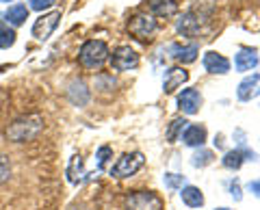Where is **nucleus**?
Listing matches in <instances>:
<instances>
[{
    "label": "nucleus",
    "mask_w": 260,
    "mask_h": 210,
    "mask_svg": "<svg viewBox=\"0 0 260 210\" xmlns=\"http://www.w3.org/2000/svg\"><path fill=\"white\" fill-rule=\"evenodd\" d=\"M44 132V117L42 115H26L15 119L13 124L5 130V136L11 143H26V141H35L39 134Z\"/></svg>",
    "instance_id": "1"
},
{
    "label": "nucleus",
    "mask_w": 260,
    "mask_h": 210,
    "mask_svg": "<svg viewBox=\"0 0 260 210\" xmlns=\"http://www.w3.org/2000/svg\"><path fill=\"white\" fill-rule=\"evenodd\" d=\"M109 59V46L100 42V39H89L80 46V52H78V61L80 65L87 67V69H98L102 67Z\"/></svg>",
    "instance_id": "2"
},
{
    "label": "nucleus",
    "mask_w": 260,
    "mask_h": 210,
    "mask_svg": "<svg viewBox=\"0 0 260 210\" xmlns=\"http://www.w3.org/2000/svg\"><path fill=\"white\" fill-rule=\"evenodd\" d=\"M126 210H162V199L152 191H135L124 201Z\"/></svg>",
    "instance_id": "3"
},
{
    "label": "nucleus",
    "mask_w": 260,
    "mask_h": 210,
    "mask_svg": "<svg viewBox=\"0 0 260 210\" xmlns=\"http://www.w3.org/2000/svg\"><path fill=\"white\" fill-rule=\"evenodd\" d=\"M145 165V156L141 152H133V154H124L121 158H117V163L113 165L111 176L113 178H130L135 176L139 169Z\"/></svg>",
    "instance_id": "4"
},
{
    "label": "nucleus",
    "mask_w": 260,
    "mask_h": 210,
    "mask_svg": "<svg viewBox=\"0 0 260 210\" xmlns=\"http://www.w3.org/2000/svg\"><path fill=\"white\" fill-rule=\"evenodd\" d=\"M128 30H130V35H135L139 42H145V39H150L154 35V30H156V20L148 13H137L128 20Z\"/></svg>",
    "instance_id": "5"
},
{
    "label": "nucleus",
    "mask_w": 260,
    "mask_h": 210,
    "mask_svg": "<svg viewBox=\"0 0 260 210\" xmlns=\"http://www.w3.org/2000/svg\"><path fill=\"white\" fill-rule=\"evenodd\" d=\"M59 20H61V11H50V13L39 15V18L35 20V24H32V37L39 39V42L50 39L54 28L59 26Z\"/></svg>",
    "instance_id": "6"
},
{
    "label": "nucleus",
    "mask_w": 260,
    "mask_h": 210,
    "mask_svg": "<svg viewBox=\"0 0 260 210\" xmlns=\"http://www.w3.org/2000/svg\"><path fill=\"white\" fill-rule=\"evenodd\" d=\"M204 22H206V15L200 13V11H189L184 13L180 20H178L176 28L178 33H182L184 37H195L202 33V28H204Z\"/></svg>",
    "instance_id": "7"
},
{
    "label": "nucleus",
    "mask_w": 260,
    "mask_h": 210,
    "mask_svg": "<svg viewBox=\"0 0 260 210\" xmlns=\"http://www.w3.org/2000/svg\"><path fill=\"white\" fill-rule=\"evenodd\" d=\"M111 65L117 72H128L139 65V54H137L130 46H119L115 52L111 54Z\"/></svg>",
    "instance_id": "8"
},
{
    "label": "nucleus",
    "mask_w": 260,
    "mask_h": 210,
    "mask_svg": "<svg viewBox=\"0 0 260 210\" xmlns=\"http://www.w3.org/2000/svg\"><path fill=\"white\" fill-rule=\"evenodd\" d=\"M202 107V95L198 89H184V91L178 95V109H180L184 115H195Z\"/></svg>",
    "instance_id": "9"
},
{
    "label": "nucleus",
    "mask_w": 260,
    "mask_h": 210,
    "mask_svg": "<svg viewBox=\"0 0 260 210\" xmlns=\"http://www.w3.org/2000/svg\"><path fill=\"white\" fill-rule=\"evenodd\" d=\"M189 80V72L184 67H169L165 74V83H162V91L165 93H174L178 87H182Z\"/></svg>",
    "instance_id": "10"
},
{
    "label": "nucleus",
    "mask_w": 260,
    "mask_h": 210,
    "mask_svg": "<svg viewBox=\"0 0 260 210\" xmlns=\"http://www.w3.org/2000/svg\"><path fill=\"white\" fill-rule=\"evenodd\" d=\"M202 63H204V69L210 72V74H228L230 72V61L219 52H206Z\"/></svg>",
    "instance_id": "11"
},
{
    "label": "nucleus",
    "mask_w": 260,
    "mask_h": 210,
    "mask_svg": "<svg viewBox=\"0 0 260 210\" xmlns=\"http://www.w3.org/2000/svg\"><path fill=\"white\" fill-rule=\"evenodd\" d=\"M258 65V50L256 48H241L237 59H234V67L237 72H249Z\"/></svg>",
    "instance_id": "12"
},
{
    "label": "nucleus",
    "mask_w": 260,
    "mask_h": 210,
    "mask_svg": "<svg viewBox=\"0 0 260 210\" xmlns=\"http://www.w3.org/2000/svg\"><path fill=\"white\" fill-rule=\"evenodd\" d=\"M258 91H260V74H254V76H247V78L239 85L237 98H239L241 102H249L251 98H256Z\"/></svg>",
    "instance_id": "13"
},
{
    "label": "nucleus",
    "mask_w": 260,
    "mask_h": 210,
    "mask_svg": "<svg viewBox=\"0 0 260 210\" xmlns=\"http://www.w3.org/2000/svg\"><path fill=\"white\" fill-rule=\"evenodd\" d=\"M182 141L189 148H202L206 143V128L204 126H186L182 132Z\"/></svg>",
    "instance_id": "14"
},
{
    "label": "nucleus",
    "mask_w": 260,
    "mask_h": 210,
    "mask_svg": "<svg viewBox=\"0 0 260 210\" xmlns=\"http://www.w3.org/2000/svg\"><path fill=\"white\" fill-rule=\"evenodd\" d=\"M68 98L74 107H85L89 102V89L83 80H72L70 83V89H68Z\"/></svg>",
    "instance_id": "15"
},
{
    "label": "nucleus",
    "mask_w": 260,
    "mask_h": 210,
    "mask_svg": "<svg viewBox=\"0 0 260 210\" xmlns=\"http://www.w3.org/2000/svg\"><path fill=\"white\" fill-rule=\"evenodd\" d=\"M28 11L30 9L26 5H22V3L11 5L9 9H7V13H5V20H7V24H11V26H22V24L28 20Z\"/></svg>",
    "instance_id": "16"
},
{
    "label": "nucleus",
    "mask_w": 260,
    "mask_h": 210,
    "mask_svg": "<svg viewBox=\"0 0 260 210\" xmlns=\"http://www.w3.org/2000/svg\"><path fill=\"white\" fill-rule=\"evenodd\" d=\"M148 9L154 15H160V18H169L178 11V3L176 0H148Z\"/></svg>",
    "instance_id": "17"
},
{
    "label": "nucleus",
    "mask_w": 260,
    "mask_h": 210,
    "mask_svg": "<svg viewBox=\"0 0 260 210\" xmlns=\"http://www.w3.org/2000/svg\"><path fill=\"white\" fill-rule=\"evenodd\" d=\"M68 180L72 184H80V182H85L87 180V171H85V165H83V158L80 156H72L70 160V165H68Z\"/></svg>",
    "instance_id": "18"
},
{
    "label": "nucleus",
    "mask_w": 260,
    "mask_h": 210,
    "mask_svg": "<svg viewBox=\"0 0 260 210\" xmlns=\"http://www.w3.org/2000/svg\"><path fill=\"white\" fill-rule=\"evenodd\" d=\"M198 46L195 44H189V46H180V44H174L172 46V56L176 61L180 63H193L195 59H198Z\"/></svg>",
    "instance_id": "19"
},
{
    "label": "nucleus",
    "mask_w": 260,
    "mask_h": 210,
    "mask_svg": "<svg viewBox=\"0 0 260 210\" xmlns=\"http://www.w3.org/2000/svg\"><path fill=\"white\" fill-rule=\"evenodd\" d=\"M182 193H180V197H182V201L189 208H202L204 206V195H202V191L198 189V187H184V189H180Z\"/></svg>",
    "instance_id": "20"
},
{
    "label": "nucleus",
    "mask_w": 260,
    "mask_h": 210,
    "mask_svg": "<svg viewBox=\"0 0 260 210\" xmlns=\"http://www.w3.org/2000/svg\"><path fill=\"white\" fill-rule=\"evenodd\" d=\"M243 160H245L243 150H230V152H225V156H223V167L225 169H241Z\"/></svg>",
    "instance_id": "21"
},
{
    "label": "nucleus",
    "mask_w": 260,
    "mask_h": 210,
    "mask_svg": "<svg viewBox=\"0 0 260 210\" xmlns=\"http://www.w3.org/2000/svg\"><path fill=\"white\" fill-rule=\"evenodd\" d=\"M184 128H186V119H184V117H176V119H172V124H169V130H167V139H169V143H176V141H178V136H182Z\"/></svg>",
    "instance_id": "22"
},
{
    "label": "nucleus",
    "mask_w": 260,
    "mask_h": 210,
    "mask_svg": "<svg viewBox=\"0 0 260 210\" xmlns=\"http://www.w3.org/2000/svg\"><path fill=\"white\" fill-rule=\"evenodd\" d=\"M15 44V30L9 28V24H0V48L9 50Z\"/></svg>",
    "instance_id": "23"
},
{
    "label": "nucleus",
    "mask_w": 260,
    "mask_h": 210,
    "mask_svg": "<svg viewBox=\"0 0 260 210\" xmlns=\"http://www.w3.org/2000/svg\"><path fill=\"white\" fill-rule=\"evenodd\" d=\"M191 163H193V167H206V165H210V163H213V152H210V150L195 152Z\"/></svg>",
    "instance_id": "24"
},
{
    "label": "nucleus",
    "mask_w": 260,
    "mask_h": 210,
    "mask_svg": "<svg viewBox=\"0 0 260 210\" xmlns=\"http://www.w3.org/2000/svg\"><path fill=\"white\" fill-rule=\"evenodd\" d=\"M11 176V163H9V156H5L3 152H0V184L9 180Z\"/></svg>",
    "instance_id": "25"
},
{
    "label": "nucleus",
    "mask_w": 260,
    "mask_h": 210,
    "mask_svg": "<svg viewBox=\"0 0 260 210\" xmlns=\"http://www.w3.org/2000/svg\"><path fill=\"white\" fill-rule=\"evenodd\" d=\"M165 187L167 189H182L184 184V176H178V173H165Z\"/></svg>",
    "instance_id": "26"
},
{
    "label": "nucleus",
    "mask_w": 260,
    "mask_h": 210,
    "mask_svg": "<svg viewBox=\"0 0 260 210\" xmlns=\"http://www.w3.org/2000/svg\"><path fill=\"white\" fill-rule=\"evenodd\" d=\"M113 156V150L109 148V145H102L100 150H98V154H95V158H98V169H104V165H107V160Z\"/></svg>",
    "instance_id": "27"
},
{
    "label": "nucleus",
    "mask_w": 260,
    "mask_h": 210,
    "mask_svg": "<svg viewBox=\"0 0 260 210\" xmlns=\"http://www.w3.org/2000/svg\"><path fill=\"white\" fill-rule=\"evenodd\" d=\"M56 3V0H28V9L32 11H46V9H50V7Z\"/></svg>",
    "instance_id": "28"
},
{
    "label": "nucleus",
    "mask_w": 260,
    "mask_h": 210,
    "mask_svg": "<svg viewBox=\"0 0 260 210\" xmlns=\"http://www.w3.org/2000/svg\"><path fill=\"white\" fill-rule=\"evenodd\" d=\"M230 195L234 197V201H241V199H243V195H241V187H239V182H237V180L230 182Z\"/></svg>",
    "instance_id": "29"
},
{
    "label": "nucleus",
    "mask_w": 260,
    "mask_h": 210,
    "mask_svg": "<svg viewBox=\"0 0 260 210\" xmlns=\"http://www.w3.org/2000/svg\"><path fill=\"white\" fill-rule=\"evenodd\" d=\"M247 189L254 193L256 197H260V182H258V180H256V182H249V184H247Z\"/></svg>",
    "instance_id": "30"
},
{
    "label": "nucleus",
    "mask_w": 260,
    "mask_h": 210,
    "mask_svg": "<svg viewBox=\"0 0 260 210\" xmlns=\"http://www.w3.org/2000/svg\"><path fill=\"white\" fill-rule=\"evenodd\" d=\"M0 3H13V0H0Z\"/></svg>",
    "instance_id": "31"
},
{
    "label": "nucleus",
    "mask_w": 260,
    "mask_h": 210,
    "mask_svg": "<svg viewBox=\"0 0 260 210\" xmlns=\"http://www.w3.org/2000/svg\"><path fill=\"white\" fill-rule=\"evenodd\" d=\"M217 210H230V208H217Z\"/></svg>",
    "instance_id": "32"
}]
</instances>
